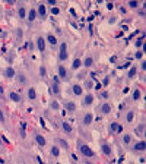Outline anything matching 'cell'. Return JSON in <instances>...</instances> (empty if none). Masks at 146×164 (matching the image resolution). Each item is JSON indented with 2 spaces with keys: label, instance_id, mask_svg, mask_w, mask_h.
I'll use <instances>...</instances> for the list:
<instances>
[{
  "label": "cell",
  "instance_id": "cell-1",
  "mask_svg": "<svg viewBox=\"0 0 146 164\" xmlns=\"http://www.w3.org/2000/svg\"><path fill=\"white\" fill-rule=\"evenodd\" d=\"M78 150H79V154L83 157V158H93L95 157V151L89 147V145H86V144H83L82 141H78Z\"/></svg>",
  "mask_w": 146,
  "mask_h": 164
},
{
  "label": "cell",
  "instance_id": "cell-2",
  "mask_svg": "<svg viewBox=\"0 0 146 164\" xmlns=\"http://www.w3.org/2000/svg\"><path fill=\"white\" fill-rule=\"evenodd\" d=\"M57 57H59L60 63H63V62H66L69 59V50H67V43L66 41L60 43V45H59V56Z\"/></svg>",
  "mask_w": 146,
  "mask_h": 164
},
{
  "label": "cell",
  "instance_id": "cell-3",
  "mask_svg": "<svg viewBox=\"0 0 146 164\" xmlns=\"http://www.w3.org/2000/svg\"><path fill=\"white\" fill-rule=\"evenodd\" d=\"M60 78L57 75L53 76V81H51V92H53V95L56 97H60V94H61V89H60Z\"/></svg>",
  "mask_w": 146,
  "mask_h": 164
},
{
  "label": "cell",
  "instance_id": "cell-4",
  "mask_svg": "<svg viewBox=\"0 0 146 164\" xmlns=\"http://www.w3.org/2000/svg\"><path fill=\"white\" fill-rule=\"evenodd\" d=\"M57 76L60 78V81H66V79L69 78L67 69H66V66H64L63 63H60V65L57 66Z\"/></svg>",
  "mask_w": 146,
  "mask_h": 164
},
{
  "label": "cell",
  "instance_id": "cell-5",
  "mask_svg": "<svg viewBox=\"0 0 146 164\" xmlns=\"http://www.w3.org/2000/svg\"><path fill=\"white\" fill-rule=\"evenodd\" d=\"M101 152L104 157H111L113 155V148L108 142H105V141H102V144H101Z\"/></svg>",
  "mask_w": 146,
  "mask_h": 164
},
{
  "label": "cell",
  "instance_id": "cell-6",
  "mask_svg": "<svg viewBox=\"0 0 146 164\" xmlns=\"http://www.w3.org/2000/svg\"><path fill=\"white\" fill-rule=\"evenodd\" d=\"M72 94L75 97H83V86L81 84H73L72 85Z\"/></svg>",
  "mask_w": 146,
  "mask_h": 164
},
{
  "label": "cell",
  "instance_id": "cell-7",
  "mask_svg": "<svg viewBox=\"0 0 146 164\" xmlns=\"http://www.w3.org/2000/svg\"><path fill=\"white\" fill-rule=\"evenodd\" d=\"M35 10H37V16H40L41 19H45L47 18V8H45L44 3H40Z\"/></svg>",
  "mask_w": 146,
  "mask_h": 164
},
{
  "label": "cell",
  "instance_id": "cell-8",
  "mask_svg": "<svg viewBox=\"0 0 146 164\" xmlns=\"http://www.w3.org/2000/svg\"><path fill=\"white\" fill-rule=\"evenodd\" d=\"M78 110V106L75 101H64V111L67 113H75Z\"/></svg>",
  "mask_w": 146,
  "mask_h": 164
},
{
  "label": "cell",
  "instance_id": "cell-9",
  "mask_svg": "<svg viewBox=\"0 0 146 164\" xmlns=\"http://www.w3.org/2000/svg\"><path fill=\"white\" fill-rule=\"evenodd\" d=\"M92 122H93V114L92 113H85L83 114V117H82V125L83 126H91L92 125Z\"/></svg>",
  "mask_w": 146,
  "mask_h": 164
},
{
  "label": "cell",
  "instance_id": "cell-10",
  "mask_svg": "<svg viewBox=\"0 0 146 164\" xmlns=\"http://www.w3.org/2000/svg\"><path fill=\"white\" fill-rule=\"evenodd\" d=\"M35 142H37L38 147L44 148V147L47 145V139H45L44 135H41V133H35Z\"/></svg>",
  "mask_w": 146,
  "mask_h": 164
},
{
  "label": "cell",
  "instance_id": "cell-11",
  "mask_svg": "<svg viewBox=\"0 0 146 164\" xmlns=\"http://www.w3.org/2000/svg\"><path fill=\"white\" fill-rule=\"evenodd\" d=\"M45 47H47V44H45V40H44V37H37V49H38V51H41V53H44L45 51Z\"/></svg>",
  "mask_w": 146,
  "mask_h": 164
},
{
  "label": "cell",
  "instance_id": "cell-12",
  "mask_svg": "<svg viewBox=\"0 0 146 164\" xmlns=\"http://www.w3.org/2000/svg\"><path fill=\"white\" fill-rule=\"evenodd\" d=\"M145 148H146V142H145L143 139H140L139 142H136V144L133 145V151H134V152H143Z\"/></svg>",
  "mask_w": 146,
  "mask_h": 164
},
{
  "label": "cell",
  "instance_id": "cell-13",
  "mask_svg": "<svg viewBox=\"0 0 146 164\" xmlns=\"http://www.w3.org/2000/svg\"><path fill=\"white\" fill-rule=\"evenodd\" d=\"M111 110H113V107H111L110 103H102V104L100 106V113L104 114V116H105V114H110Z\"/></svg>",
  "mask_w": 146,
  "mask_h": 164
},
{
  "label": "cell",
  "instance_id": "cell-14",
  "mask_svg": "<svg viewBox=\"0 0 146 164\" xmlns=\"http://www.w3.org/2000/svg\"><path fill=\"white\" fill-rule=\"evenodd\" d=\"M61 129H63V132L67 135V136H72L73 135V128H72V125L70 123H67V122H61Z\"/></svg>",
  "mask_w": 146,
  "mask_h": 164
},
{
  "label": "cell",
  "instance_id": "cell-15",
  "mask_svg": "<svg viewBox=\"0 0 146 164\" xmlns=\"http://www.w3.org/2000/svg\"><path fill=\"white\" fill-rule=\"evenodd\" d=\"M27 98H28L29 101H35V100H37V91H35L34 86H29V88L27 89Z\"/></svg>",
  "mask_w": 146,
  "mask_h": 164
},
{
  "label": "cell",
  "instance_id": "cell-16",
  "mask_svg": "<svg viewBox=\"0 0 146 164\" xmlns=\"http://www.w3.org/2000/svg\"><path fill=\"white\" fill-rule=\"evenodd\" d=\"M142 98V89L140 88H134L133 92H132V100L133 101H139Z\"/></svg>",
  "mask_w": 146,
  "mask_h": 164
},
{
  "label": "cell",
  "instance_id": "cell-17",
  "mask_svg": "<svg viewBox=\"0 0 146 164\" xmlns=\"http://www.w3.org/2000/svg\"><path fill=\"white\" fill-rule=\"evenodd\" d=\"M110 130H111V133H121V130H123V128H121L118 123H115V122H113L111 125H110Z\"/></svg>",
  "mask_w": 146,
  "mask_h": 164
},
{
  "label": "cell",
  "instance_id": "cell-18",
  "mask_svg": "<svg viewBox=\"0 0 146 164\" xmlns=\"http://www.w3.org/2000/svg\"><path fill=\"white\" fill-rule=\"evenodd\" d=\"M134 133H136L137 136H143V135H145V122L139 123V126L134 128Z\"/></svg>",
  "mask_w": 146,
  "mask_h": 164
},
{
  "label": "cell",
  "instance_id": "cell-19",
  "mask_svg": "<svg viewBox=\"0 0 146 164\" xmlns=\"http://www.w3.org/2000/svg\"><path fill=\"white\" fill-rule=\"evenodd\" d=\"M93 100H95V97L92 95L91 92H89V94H86V95H83V104H85V106H92Z\"/></svg>",
  "mask_w": 146,
  "mask_h": 164
},
{
  "label": "cell",
  "instance_id": "cell-20",
  "mask_svg": "<svg viewBox=\"0 0 146 164\" xmlns=\"http://www.w3.org/2000/svg\"><path fill=\"white\" fill-rule=\"evenodd\" d=\"M136 75H137V66H134V65H133V66L129 69V72H127V75H126V76H127V79H133Z\"/></svg>",
  "mask_w": 146,
  "mask_h": 164
},
{
  "label": "cell",
  "instance_id": "cell-21",
  "mask_svg": "<svg viewBox=\"0 0 146 164\" xmlns=\"http://www.w3.org/2000/svg\"><path fill=\"white\" fill-rule=\"evenodd\" d=\"M134 116H136V111L132 108V110H129L127 113H126V123H132L133 120H134Z\"/></svg>",
  "mask_w": 146,
  "mask_h": 164
},
{
  "label": "cell",
  "instance_id": "cell-22",
  "mask_svg": "<svg viewBox=\"0 0 146 164\" xmlns=\"http://www.w3.org/2000/svg\"><path fill=\"white\" fill-rule=\"evenodd\" d=\"M50 154H51V157L59 158V157H60V147H59V145H53V147L50 148Z\"/></svg>",
  "mask_w": 146,
  "mask_h": 164
},
{
  "label": "cell",
  "instance_id": "cell-23",
  "mask_svg": "<svg viewBox=\"0 0 146 164\" xmlns=\"http://www.w3.org/2000/svg\"><path fill=\"white\" fill-rule=\"evenodd\" d=\"M9 98H10L12 101H15V103H20V101H22V97L19 95L18 92H15V91L9 92Z\"/></svg>",
  "mask_w": 146,
  "mask_h": 164
},
{
  "label": "cell",
  "instance_id": "cell-24",
  "mask_svg": "<svg viewBox=\"0 0 146 164\" xmlns=\"http://www.w3.org/2000/svg\"><path fill=\"white\" fill-rule=\"evenodd\" d=\"M27 18H28V22L32 23V22L37 19V10H35V9H31V10L27 13Z\"/></svg>",
  "mask_w": 146,
  "mask_h": 164
},
{
  "label": "cell",
  "instance_id": "cell-25",
  "mask_svg": "<svg viewBox=\"0 0 146 164\" xmlns=\"http://www.w3.org/2000/svg\"><path fill=\"white\" fill-rule=\"evenodd\" d=\"M82 66H85V67H91V66H93V57H92V56L85 57V59L82 60Z\"/></svg>",
  "mask_w": 146,
  "mask_h": 164
},
{
  "label": "cell",
  "instance_id": "cell-26",
  "mask_svg": "<svg viewBox=\"0 0 146 164\" xmlns=\"http://www.w3.org/2000/svg\"><path fill=\"white\" fill-rule=\"evenodd\" d=\"M121 142H123V145H130L132 144V135L130 133H124L123 138H121Z\"/></svg>",
  "mask_w": 146,
  "mask_h": 164
},
{
  "label": "cell",
  "instance_id": "cell-27",
  "mask_svg": "<svg viewBox=\"0 0 146 164\" xmlns=\"http://www.w3.org/2000/svg\"><path fill=\"white\" fill-rule=\"evenodd\" d=\"M5 76H6V78H9V79L15 78V76H16V72H15V69H13V67H8V69L5 70Z\"/></svg>",
  "mask_w": 146,
  "mask_h": 164
},
{
  "label": "cell",
  "instance_id": "cell-28",
  "mask_svg": "<svg viewBox=\"0 0 146 164\" xmlns=\"http://www.w3.org/2000/svg\"><path fill=\"white\" fill-rule=\"evenodd\" d=\"M47 41L50 43L53 47H56V45H57V37H56V35H53V34H48V35H47Z\"/></svg>",
  "mask_w": 146,
  "mask_h": 164
},
{
  "label": "cell",
  "instance_id": "cell-29",
  "mask_svg": "<svg viewBox=\"0 0 146 164\" xmlns=\"http://www.w3.org/2000/svg\"><path fill=\"white\" fill-rule=\"evenodd\" d=\"M60 103L57 101V100H51V103H50V108L53 110V111H59L60 110Z\"/></svg>",
  "mask_w": 146,
  "mask_h": 164
},
{
  "label": "cell",
  "instance_id": "cell-30",
  "mask_svg": "<svg viewBox=\"0 0 146 164\" xmlns=\"http://www.w3.org/2000/svg\"><path fill=\"white\" fill-rule=\"evenodd\" d=\"M18 16H19L20 19H25V18H27V9H25V6H20V8L18 9Z\"/></svg>",
  "mask_w": 146,
  "mask_h": 164
},
{
  "label": "cell",
  "instance_id": "cell-31",
  "mask_svg": "<svg viewBox=\"0 0 146 164\" xmlns=\"http://www.w3.org/2000/svg\"><path fill=\"white\" fill-rule=\"evenodd\" d=\"M82 66V60L78 57V59H75V60H73V63H72V69L73 70H76V69H79Z\"/></svg>",
  "mask_w": 146,
  "mask_h": 164
},
{
  "label": "cell",
  "instance_id": "cell-32",
  "mask_svg": "<svg viewBox=\"0 0 146 164\" xmlns=\"http://www.w3.org/2000/svg\"><path fill=\"white\" fill-rule=\"evenodd\" d=\"M38 75H40L41 78H45V76L48 75V73H47V67H45L44 65L40 66V69H38Z\"/></svg>",
  "mask_w": 146,
  "mask_h": 164
},
{
  "label": "cell",
  "instance_id": "cell-33",
  "mask_svg": "<svg viewBox=\"0 0 146 164\" xmlns=\"http://www.w3.org/2000/svg\"><path fill=\"white\" fill-rule=\"evenodd\" d=\"M93 84H95V82H93V81H92V79H86V81H85V82H83V85H82V86H83V88H86V89H89V91H91V89H92V88H93Z\"/></svg>",
  "mask_w": 146,
  "mask_h": 164
},
{
  "label": "cell",
  "instance_id": "cell-34",
  "mask_svg": "<svg viewBox=\"0 0 146 164\" xmlns=\"http://www.w3.org/2000/svg\"><path fill=\"white\" fill-rule=\"evenodd\" d=\"M127 5H129V8H130V9H137V8L140 6V3H139V2H136V0H130V2H127Z\"/></svg>",
  "mask_w": 146,
  "mask_h": 164
},
{
  "label": "cell",
  "instance_id": "cell-35",
  "mask_svg": "<svg viewBox=\"0 0 146 164\" xmlns=\"http://www.w3.org/2000/svg\"><path fill=\"white\" fill-rule=\"evenodd\" d=\"M59 147H61V148H64V150H69L67 141H66V139H59Z\"/></svg>",
  "mask_w": 146,
  "mask_h": 164
},
{
  "label": "cell",
  "instance_id": "cell-36",
  "mask_svg": "<svg viewBox=\"0 0 146 164\" xmlns=\"http://www.w3.org/2000/svg\"><path fill=\"white\" fill-rule=\"evenodd\" d=\"M110 82H111V76H105V78L102 79V86H108Z\"/></svg>",
  "mask_w": 146,
  "mask_h": 164
},
{
  "label": "cell",
  "instance_id": "cell-37",
  "mask_svg": "<svg viewBox=\"0 0 146 164\" xmlns=\"http://www.w3.org/2000/svg\"><path fill=\"white\" fill-rule=\"evenodd\" d=\"M108 97H110V94H108L107 91H102V92L100 94V98H101V100H107Z\"/></svg>",
  "mask_w": 146,
  "mask_h": 164
},
{
  "label": "cell",
  "instance_id": "cell-38",
  "mask_svg": "<svg viewBox=\"0 0 146 164\" xmlns=\"http://www.w3.org/2000/svg\"><path fill=\"white\" fill-rule=\"evenodd\" d=\"M5 122H6V117H5V113L2 111V108H0V123H2V125H5Z\"/></svg>",
  "mask_w": 146,
  "mask_h": 164
},
{
  "label": "cell",
  "instance_id": "cell-39",
  "mask_svg": "<svg viewBox=\"0 0 146 164\" xmlns=\"http://www.w3.org/2000/svg\"><path fill=\"white\" fill-rule=\"evenodd\" d=\"M142 44H143V37H142L140 40H136V43H134L136 49H140V47H142Z\"/></svg>",
  "mask_w": 146,
  "mask_h": 164
},
{
  "label": "cell",
  "instance_id": "cell-40",
  "mask_svg": "<svg viewBox=\"0 0 146 164\" xmlns=\"http://www.w3.org/2000/svg\"><path fill=\"white\" fill-rule=\"evenodd\" d=\"M134 57H136V59H139V60H142V59H143V53H142V51L139 50V51H136Z\"/></svg>",
  "mask_w": 146,
  "mask_h": 164
},
{
  "label": "cell",
  "instance_id": "cell-41",
  "mask_svg": "<svg viewBox=\"0 0 146 164\" xmlns=\"http://www.w3.org/2000/svg\"><path fill=\"white\" fill-rule=\"evenodd\" d=\"M47 5H50V6H53V8H56V5H57V2H56V0H47Z\"/></svg>",
  "mask_w": 146,
  "mask_h": 164
},
{
  "label": "cell",
  "instance_id": "cell-42",
  "mask_svg": "<svg viewBox=\"0 0 146 164\" xmlns=\"http://www.w3.org/2000/svg\"><path fill=\"white\" fill-rule=\"evenodd\" d=\"M51 13H53V15H59V13H60V9L56 6V8H53V9H51Z\"/></svg>",
  "mask_w": 146,
  "mask_h": 164
},
{
  "label": "cell",
  "instance_id": "cell-43",
  "mask_svg": "<svg viewBox=\"0 0 146 164\" xmlns=\"http://www.w3.org/2000/svg\"><path fill=\"white\" fill-rule=\"evenodd\" d=\"M18 79H19V82H22V84H23V82L27 81V78L23 76V75H19V76H18Z\"/></svg>",
  "mask_w": 146,
  "mask_h": 164
},
{
  "label": "cell",
  "instance_id": "cell-44",
  "mask_svg": "<svg viewBox=\"0 0 146 164\" xmlns=\"http://www.w3.org/2000/svg\"><path fill=\"white\" fill-rule=\"evenodd\" d=\"M140 70H142V72H145V60L140 62Z\"/></svg>",
  "mask_w": 146,
  "mask_h": 164
},
{
  "label": "cell",
  "instance_id": "cell-45",
  "mask_svg": "<svg viewBox=\"0 0 146 164\" xmlns=\"http://www.w3.org/2000/svg\"><path fill=\"white\" fill-rule=\"evenodd\" d=\"M139 16H140V18H143V16H145V9H143V8L139 10Z\"/></svg>",
  "mask_w": 146,
  "mask_h": 164
},
{
  "label": "cell",
  "instance_id": "cell-46",
  "mask_svg": "<svg viewBox=\"0 0 146 164\" xmlns=\"http://www.w3.org/2000/svg\"><path fill=\"white\" fill-rule=\"evenodd\" d=\"M37 161H38V164H45V163L42 161V158H41L40 155H37Z\"/></svg>",
  "mask_w": 146,
  "mask_h": 164
},
{
  "label": "cell",
  "instance_id": "cell-47",
  "mask_svg": "<svg viewBox=\"0 0 146 164\" xmlns=\"http://www.w3.org/2000/svg\"><path fill=\"white\" fill-rule=\"evenodd\" d=\"M110 62H111V63H115V62H117V56H111Z\"/></svg>",
  "mask_w": 146,
  "mask_h": 164
},
{
  "label": "cell",
  "instance_id": "cell-48",
  "mask_svg": "<svg viewBox=\"0 0 146 164\" xmlns=\"http://www.w3.org/2000/svg\"><path fill=\"white\" fill-rule=\"evenodd\" d=\"M83 164H92V163H91L88 158H85V160H83Z\"/></svg>",
  "mask_w": 146,
  "mask_h": 164
},
{
  "label": "cell",
  "instance_id": "cell-49",
  "mask_svg": "<svg viewBox=\"0 0 146 164\" xmlns=\"http://www.w3.org/2000/svg\"><path fill=\"white\" fill-rule=\"evenodd\" d=\"M2 139L5 141V142H6V144H9V141H8V138H6V136H2Z\"/></svg>",
  "mask_w": 146,
  "mask_h": 164
}]
</instances>
